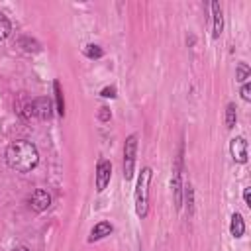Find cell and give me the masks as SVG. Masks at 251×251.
<instances>
[{"mask_svg":"<svg viewBox=\"0 0 251 251\" xmlns=\"http://www.w3.org/2000/svg\"><path fill=\"white\" fill-rule=\"evenodd\" d=\"M6 165L16 173H29L39 163V151L37 147L27 139H16L12 141L4 151Z\"/></svg>","mask_w":251,"mask_h":251,"instance_id":"1","label":"cell"},{"mask_svg":"<svg viewBox=\"0 0 251 251\" xmlns=\"http://www.w3.org/2000/svg\"><path fill=\"white\" fill-rule=\"evenodd\" d=\"M151 176H153L151 167H143L139 176H137V184H135V192H133L135 214L141 220L147 216V210H149V182H151Z\"/></svg>","mask_w":251,"mask_h":251,"instance_id":"2","label":"cell"},{"mask_svg":"<svg viewBox=\"0 0 251 251\" xmlns=\"http://www.w3.org/2000/svg\"><path fill=\"white\" fill-rule=\"evenodd\" d=\"M135 157H137V135L131 133L126 137L124 143V178L131 180L135 171Z\"/></svg>","mask_w":251,"mask_h":251,"instance_id":"3","label":"cell"},{"mask_svg":"<svg viewBox=\"0 0 251 251\" xmlns=\"http://www.w3.org/2000/svg\"><path fill=\"white\" fill-rule=\"evenodd\" d=\"M171 188H173V196H175V208L180 210V206H182V145H180L176 161H175Z\"/></svg>","mask_w":251,"mask_h":251,"instance_id":"4","label":"cell"},{"mask_svg":"<svg viewBox=\"0 0 251 251\" xmlns=\"http://www.w3.org/2000/svg\"><path fill=\"white\" fill-rule=\"evenodd\" d=\"M112 178V163L108 159H100L96 165V190L104 192Z\"/></svg>","mask_w":251,"mask_h":251,"instance_id":"5","label":"cell"},{"mask_svg":"<svg viewBox=\"0 0 251 251\" xmlns=\"http://www.w3.org/2000/svg\"><path fill=\"white\" fill-rule=\"evenodd\" d=\"M229 153H231L233 163H239V165L247 163V141L243 135H237L229 141Z\"/></svg>","mask_w":251,"mask_h":251,"instance_id":"6","label":"cell"},{"mask_svg":"<svg viewBox=\"0 0 251 251\" xmlns=\"http://www.w3.org/2000/svg\"><path fill=\"white\" fill-rule=\"evenodd\" d=\"M51 206V194L45 188H35L29 196V208L33 212H45Z\"/></svg>","mask_w":251,"mask_h":251,"instance_id":"7","label":"cell"},{"mask_svg":"<svg viewBox=\"0 0 251 251\" xmlns=\"http://www.w3.org/2000/svg\"><path fill=\"white\" fill-rule=\"evenodd\" d=\"M53 102H51V98H47V96H39V98H33V118H37V120H49L51 116H53Z\"/></svg>","mask_w":251,"mask_h":251,"instance_id":"8","label":"cell"},{"mask_svg":"<svg viewBox=\"0 0 251 251\" xmlns=\"http://www.w3.org/2000/svg\"><path fill=\"white\" fill-rule=\"evenodd\" d=\"M210 8H212V37L218 39L224 31V14H222V8L216 0L210 4Z\"/></svg>","mask_w":251,"mask_h":251,"instance_id":"9","label":"cell"},{"mask_svg":"<svg viewBox=\"0 0 251 251\" xmlns=\"http://www.w3.org/2000/svg\"><path fill=\"white\" fill-rule=\"evenodd\" d=\"M114 231V226L110 224V222H106V220H102V222H98L92 229H90V235H88V241L90 243H94V241H100V239H104L106 235H110Z\"/></svg>","mask_w":251,"mask_h":251,"instance_id":"10","label":"cell"},{"mask_svg":"<svg viewBox=\"0 0 251 251\" xmlns=\"http://www.w3.org/2000/svg\"><path fill=\"white\" fill-rule=\"evenodd\" d=\"M229 233H231L235 239L243 237V233H245V222H243V216H241L239 212H233V214H231V222H229Z\"/></svg>","mask_w":251,"mask_h":251,"instance_id":"11","label":"cell"},{"mask_svg":"<svg viewBox=\"0 0 251 251\" xmlns=\"http://www.w3.org/2000/svg\"><path fill=\"white\" fill-rule=\"evenodd\" d=\"M249 75H251V69H249V65H247L245 61H239V63L235 65V80L243 84V82H247Z\"/></svg>","mask_w":251,"mask_h":251,"instance_id":"12","label":"cell"},{"mask_svg":"<svg viewBox=\"0 0 251 251\" xmlns=\"http://www.w3.org/2000/svg\"><path fill=\"white\" fill-rule=\"evenodd\" d=\"M53 90H55V110H57V114L63 118L65 116V102H63V90H61V84H59V80H55L53 82Z\"/></svg>","mask_w":251,"mask_h":251,"instance_id":"13","label":"cell"},{"mask_svg":"<svg viewBox=\"0 0 251 251\" xmlns=\"http://www.w3.org/2000/svg\"><path fill=\"white\" fill-rule=\"evenodd\" d=\"M18 112H20V116L24 118V120H31L33 118V100H24L22 104H18Z\"/></svg>","mask_w":251,"mask_h":251,"instance_id":"14","label":"cell"},{"mask_svg":"<svg viewBox=\"0 0 251 251\" xmlns=\"http://www.w3.org/2000/svg\"><path fill=\"white\" fill-rule=\"evenodd\" d=\"M10 33H12V24H10L8 16L0 12V41H2V39H6Z\"/></svg>","mask_w":251,"mask_h":251,"instance_id":"15","label":"cell"},{"mask_svg":"<svg viewBox=\"0 0 251 251\" xmlns=\"http://www.w3.org/2000/svg\"><path fill=\"white\" fill-rule=\"evenodd\" d=\"M20 45H22V49L24 51H27V53H35V51H39V43L35 41V39H31V37H20Z\"/></svg>","mask_w":251,"mask_h":251,"instance_id":"16","label":"cell"},{"mask_svg":"<svg viewBox=\"0 0 251 251\" xmlns=\"http://www.w3.org/2000/svg\"><path fill=\"white\" fill-rule=\"evenodd\" d=\"M235 104L233 102H229L227 106H226V127L227 129H233V126H235Z\"/></svg>","mask_w":251,"mask_h":251,"instance_id":"17","label":"cell"},{"mask_svg":"<svg viewBox=\"0 0 251 251\" xmlns=\"http://www.w3.org/2000/svg\"><path fill=\"white\" fill-rule=\"evenodd\" d=\"M84 55H86L88 59H100V57L104 55V51H102V47H100V45L88 43V45L84 47Z\"/></svg>","mask_w":251,"mask_h":251,"instance_id":"18","label":"cell"},{"mask_svg":"<svg viewBox=\"0 0 251 251\" xmlns=\"http://www.w3.org/2000/svg\"><path fill=\"white\" fill-rule=\"evenodd\" d=\"M184 198H186V208H188V216H192L194 212V188L190 184L184 186Z\"/></svg>","mask_w":251,"mask_h":251,"instance_id":"19","label":"cell"},{"mask_svg":"<svg viewBox=\"0 0 251 251\" xmlns=\"http://www.w3.org/2000/svg\"><path fill=\"white\" fill-rule=\"evenodd\" d=\"M239 94H241V98H243L245 102H249V100H251V84H249V82H243Z\"/></svg>","mask_w":251,"mask_h":251,"instance_id":"20","label":"cell"},{"mask_svg":"<svg viewBox=\"0 0 251 251\" xmlns=\"http://www.w3.org/2000/svg\"><path fill=\"white\" fill-rule=\"evenodd\" d=\"M100 96L104 98H116V86H106L100 90Z\"/></svg>","mask_w":251,"mask_h":251,"instance_id":"21","label":"cell"},{"mask_svg":"<svg viewBox=\"0 0 251 251\" xmlns=\"http://www.w3.org/2000/svg\"><path fill=\"white\" fill-rule=\"evenodd\" d=\"M98 118H100L102 122H108V120L112 118V114H110V110H108L106 106H102V108H100V112H98Z\"/></svg>","mask_w":251,"mask_h":251,"instance_id":"22","label":"cell"},{"mask_svg":"<svg viewBox=\"0 0 251 251\" xmlns=\"http://www.w3.org/2000/svg\"><path fill=\"white\" fill-rule=\"evenodd\" d=\"M243 200L245 206H251V188H243Z\"/></svg>","mask_w":251,"mask_h":251,"instance_id":"23","label":"cell"},{"mask_svg":"<svg viewBox=\"0 0 251 251\" xmlns=\"http://www.w3.org/2000/svg\"><path fill=\"white\" fill-rule=\"evenodd\" d=\"M12 251H29L27 247H16V249H12Z\"/></svg>","mask_w":251,"mask_h":251,"instance_id":"24","label":"cell"}]
</instances>
